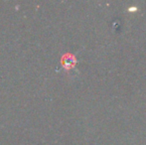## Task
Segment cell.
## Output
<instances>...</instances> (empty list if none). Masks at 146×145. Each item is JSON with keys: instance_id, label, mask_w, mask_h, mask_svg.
<instances>
[{"instance_id": "cell-1", "label": "cell", "mask_w": 146, "mask_h": 145, "mask_svg": "<svg viewBox=\"0 0 146 145\" xmlns=\"http://www.w3.org/2000/svg\"><path fill=\"white\" fill-rule=\"evenodd\" d=\"M61 63H62V66H63L66 70H70V69H72L76 65L77 60H76V57L74 56V55L66 54L62 57Z\"/></svg>"}]
</instances>
